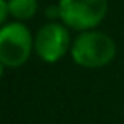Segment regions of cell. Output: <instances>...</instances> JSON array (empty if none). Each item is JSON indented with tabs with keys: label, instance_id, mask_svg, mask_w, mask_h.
Returning a JSON list of instances; mask_svg holds the SVG:
<instances>
[{
	"label": "cell",
	"instance_id": "obj_1",
	"mask_svg": "<svg viewBox=\"0 0 124 124\" xmlns=\"http://www.w3.org/2000/svg\"><path fill=\"white\" fill-rule=\"evenodd\" d=\"M116 53V41L99 29L78 32L77 38L71 41L70 48V56L73 63L88 70L107 66L109 63L114 61Z\"/></svg>",
	"mask_w": 124,
	"mask_h": 124
},
{
	"label": "cell",
	"instance_id": "obj_2",
	"mask_svg": "<svg viewBox=\"0 0 124 124\" xmlns=\"http://www.w3.org/2000/svg\"><path fill=\"white\" fill-rule=\"evenodd\" d=\"M34 53V34L19 21H7L0 27V63L5 68H19Z\"/></svg>",
	"mask_w": 124,
	"mask_h": 124
},
{
	"label": "cell",
	"instance_id": "obj_3",
	"mask_svg": "<svg viewBox=\"0 0 124 124\" xmlns=\"http://www.w3.org/2000/svg\"><path fill=\"white\" fill-rule=\"evenodd\" d=\"M60 21L71 31L97 29L107 16L109 0H58Z\"/></svg>",
	"mask_w": 124,
	"mask_h": 124
},
{
	"label": "cell",
	"instance_id": "obj_4",
	"mask_svg": "<svg viewBox=\"0 0 124 124\" xmlns=\"http://www.w3.org/2000/svg\"><path fill=\"white\" fill-rule=\"evenodd\" d=\"M71 41L70 29L61 21H49L34 34V53L44 63H58L70 53Z\"/></svg>",
	"mask_w": 124,
	"mask_h": 124
},
{
	"label": "cell",
	"instance_id": "obj_5",
	"mask_svg": "<svg viewBox=\"0 0 124 124\" xmlns=\"http://www.w3.org/2000/svg\"><path fill=\"white\" fill-rule=\"evenodd\" d=\"M7 7H9V16L14 21L26 22L38 14L39 2L38 0H7Z\"/></svg>",
	"mask_w": 124,
	"mask_h": 124
},
{
	"label": "cell",
	"instance_id": "obj_6",
	"mask_svg": "<svg viewBox=\"0 0 124 124\" xmlns=\"http://www.w3.org/2000/svg\"><path fill=\"white\" fill-rule=\"evenodd\" d=\"M9 7H7V0H0V27H2L7 19H9Z\"/></svg>",
	"mask_w": 124,
	"mask_h": 124
},
{
	"label": "cell",
	"instance_id": "obj_7",
	"mask_svg": "<svg viewBox=\"0 0 124 124\" xmlns=\"http://www.w3.org/2000/svg\"><path fill=\"white\" fill-rule=\"evenodd\" d=\"M44 14H46V17L49 21H60V7H58V4L53 5V7H48Z\"/></svg>",
	"mask_w": 124,
	"mask_h": 124
},
{
	"label": "cell",
	"instance_id": "obj_8",
	"mask_svg": "<svg viewBox=\"0 0 124 124\" xmlns=\"http://www.w3.org/2000/svg\"><path fill=\"white\" fill-rule=\"evenodd\" d=\"M4 71H5V66H4L2 63H0V78H2V77H4Z\"/></svg>",
	"mask_w": 124,
	"mask_h": 124
}]
</instances>
